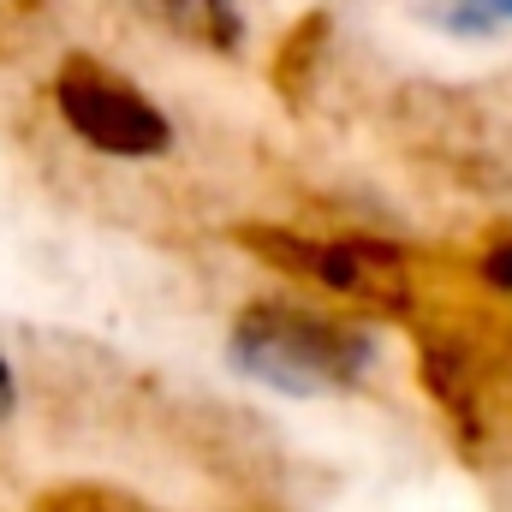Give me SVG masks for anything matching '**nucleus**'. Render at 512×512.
<instances>
[{
	"label": "nucleus",
	"mask_w": 512,
	"mask_h": 512,
	"mask_svg": "<svg viewBox=\"0 0 512 512\" xmlns=\"http://www.w3.org/2000/svg\"><path fill=\"white\" fill-rule=\"evenodd\" d=\"M233 364L256 376L262 387L280 393H328V387H352L370 370V334L334 316H316L304 304H280V298H256L245 316L233 322L227 340Z\"/></svg>",
	"instance_id": "1"
},
{
	"label": "nucleus",
	"mask_w": 512,
	"mask_h": 512,
	"mask_svg": "<svg viewBox=\"0 0 512 512\" xmlns=\"http://www.w3.org/2000/svg\"><path fill=\"white\" fill-rule=\"evenodd\" d=\"M239 245H251L268 268H286L322 292L358 298L382 316L411 310V274L405 256L393 245H370V239H304L286 227H239Z\"/></svg>",
	"instance_id": "2"
},
{
	"label": "nucleus",
	"mask_w": 512,
	"mask_h": 512,
	"mask_svg": "<svg viewBox=\"0 0 512 512\" xmlns=\"http://www.w3.org/2000/svg\"><path fill=\"white\" fill-rule=\"evenodd\" d=\"M54 102H60V120L78 131L90 149L102 155H126V161H143V155H161L173 143L167 131V114L137 96L126 78L102 72L96 60H72L54 84Z\"/></svg>",
	"instance_id": "3"
},
{
	"label": "nucleus",
	"mask_w": 512,
	"mask_h": 512,
	"mask_svg": "<svg viewBox=\"0 0 512 512\" xmlns=\"http://www.w3.org/2000/svg\"><path fill=\"white\" fill-rule=\"evenodd\" d=\"M429 393L441 399V411L453 417V429L465 435V447L483 435V387H489V370H483V352L471 340H423V358H417Z\"/></svg>",
	"instance_id": "4"
},
{
	"label": "nucleus",
	"mask_w": 512,
	"mask_h": 512,
	"mask_svg": "<svg viewBox=\"0 0 512 512\" xmlns=\"http://www.w3.org/2000/svg\"><path fill=\"white\" fill-rule=\"evenodd\" d=\"M155 30L191 42V48H209V54H233L245 24H239V6L233 0H131Z\"/></svg>",
	"instance_id": "5"
},
{
	"label": "nucleus",
	"mask_w": 512,
	"mask_h": 512,
	"mask_svg": "<svg viewBox=\"0 0 512 512\" xmlns=\"http://www.w3.org/2000/svg\"><path fill=\"white\" fill-rule=\"evenodd\" d=\"M322 48H328V12H304V24H298V30L280 42V54H274V84H280V96L304 102Z\"/></svg>",
	"instance_id": "6"
},
{
	"label": "nucleus",
	"mask_w": 512,
	"mask_h": 512,
	"mask_svg": "<svg viewBox=\"0 0 512 512\" xmlns=\"http://www.w3.org/2000/svg\"><path fill=\"white\" fill-rule=\"evenodd\" d=\"M447 18L459 30H489V24H512V0H447Z\"/></svg>",
	"instance_id": "7"
},
{
	"label": "nucleus",
	"mask_w": 512,
	"mask_h": 512,
	"mask_svg": "<svg viewBox=\"0 0 512 512\" xmlns=\"http://www.w3.org/2000/svg\"><path fill=\"white\" fill-rule=\"evenodd\" d=\"M483 280L501 286V292H512V245H495V251L483 256Z\"/></svg>",
	"instance_id": "8"
},
{
	"label": "nucleus",
	"mask_w": 512,
	"mask_h": 512,
	"mask_svg": "<svg viewBox=\"0 0 512 512\" xmlns=\"http://www.w3.org/2000/svg\"><path fill=\"white\" fill-rule=\"evenodd\" d=\"M12 405V376H6V364H0V411Z\"/></svg>",
	"instance_id": "9"
}]
</instances>
